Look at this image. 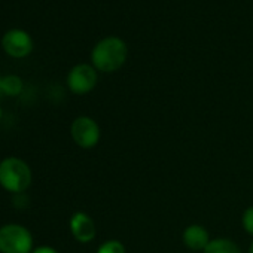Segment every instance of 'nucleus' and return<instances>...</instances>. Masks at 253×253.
Returning a JSON list of instances; mask_svg holds the SVG:
<instances>
[{"instance_id":"10","label":"nucleus","mask_w":253,"mask_h":253,"mask_svg":"<svg viewBox=\"0 0 253 253\" xmlns=\"http://www.w3.org/2000/svg\"><path fill=\"white\" fill-rule=\"evenodd\" d=\"M23 91V79L17 75H8L5 78H0V92L15 97L20 95Z\"/></svg>"},{"instance_id":"15","label":"nucleus","mask_w":253,"mask_h":253,"mask_svg":"<svg viewBox=\"0 0 253 253\" xmlns=\"http://www.w3.org/2000/svg\"><path fill=\"white\" fill-rule=\"evenodd\" d=\"M2 116H3V110H2V107H0V119H2Z\"/></svg>"},{"instance_id":"13","label":"nucleus","mask_w":253,"mask_h":253,"mask_svg":"<svg viewBox=\"0 0 253 253\" xmlns=\"http://www.w3.org/2000/svg\"><path fill=\"white\" fill-rule=\"evenodd\" d=\"M32 253H58V250L51 246H39V247H35Z\"/></svg>"},{"instance_id":"3","label":"nucleus","mask_w":253,"mask_h":253,"mask_svg":"<svg viewBox=\"0 0 253 253\" xmlns=\"http://www.w3.org/2000/svg\"><path fill=\"white\" fill-rule=\"evenodd\" d=\"M33 249V235L24 225L0 226V253H32Z\"/></svg>"},{"instance_id":"6","label":"nucleus","mask_w":253,"mask_h":253,"mask_svg":"<svg viewBox=\"0 0 253 253\" xmlns=\"http://www.w3.org/2000/svg\"><path fill=\"white\" fill-rule=\"evenodd\" d=\"M2 48L12 58H24L33 51V41L27 32L12 29L3 35Z\"/></svg>"},{"instance_id":"8","label":"nucleus","mask_w":253,"mask_h":253,"mask_svg":"<svg viewBox=\"0 0 253 253\" xmlns=\"http://www.w3.org/2000/svg\"><path fill=\"white\" fill-rule=\"evenodd\" d=\"M182 241L189 250L200 252V250H204L207 247V244L210 243V235L204 226H201L198 223H192L183 229Z\"/></svg>"},{"instance_id":"2","label":"nucleus","mask_w":253,"mask_h":253,"mask_svg":"<svg viewBox=\"0 0 253 253\" xmlns=\"http://www.w3.org/2000/svg\"><path fill=\"white\" fill-rule=\"evenodd\" d=\"M126 45L119 38H106L100 41L91 54L94 69L112 73L118 70L126 60Z\"/></svg>"},{"instance_id":"11","label":"nucleus","mask_w":253,"mask_h":253,"mask_svg":"<svg viewBox=\"0 0 253 253\" xmlns=\"http://www.w3.org/2000/svg\"><path fill=\"white\" fill-rule=\"evenodd\" d=\"M97 253H125V246L118 240H107L100 244Z\"/></svg>"},{"instance_id":"9","label":"nucleus","mask_w":253,"mask_h":253,"mask_svg":"<svg viewBox=\"0 0 253 253\" xmlns=\"http://www.w3.org/2000/svg\"><path fill=\"white\" fill-rule=\"evenodd\" d=\"M203 253H241V252L235 241L219 237V238L210 240V243L203 250Z\"/></svg>"},{"instance_id":"12","label":"nucleus","mask_w":253,"mask_h":253,"mask_svg":"<svg viewBox=\"0 0 253 253\" xmlns=\"http://www.w3.org/2000/svg\"><path fill=\"white\" fill-rule=\"evenodd\" d=\"M241 223H243V228L244 231L253 237V206L247 207L241 216Z\"/></svg>"},{"instance_id":"14","label":"nucleus","mask_w":253,"mask_h":253,"mask_svg":"<svg viewBox=\"0 0 253 253\" xmlns=\"http://www.w3.org/2000/svg\"><path fill=\"white\" fill-rule=\"evenodd\" d=\"M249 253H253V241H252V244H250V247H249Z\"/></svg>"},{"instance_id":"4","label":"nucleus","mask_w":253,"mask_h":253,"mask_svg":"<svg viewBox=\"0 0 253 253\" xmlns=\"http://www.w3.org/2000/svg\"><path fill=\"white\" fill-rule=\"evenodd\" d=\"M70 136L73 142L82 149H92L100 142V126L91 116H78L70 125Z\"/></svg>"},{"instance_id":"1","label":"nucleus","mask_w":253,"mask_h":253,"mask_svg":"<svg viewBox=\"0 0 253 253\" xmlns=\"http://www.w3.org/2000/svg\"><path fill=\"white\" fill-rule=\"evenodd\" d=\"M33 182L30 166L17 157H6L0 161V186L5 191L20 195L24 194Z\"/></svg>"},{"instance_id":"5","label":"nucleus","mask_w":253,"mask_h":253,"mask_svg":"<svg viewBox=\"0 0 253 253\" xmlns=\"http://www.w3.org/2000/svg\"><path fill=\"white\" fill-rule=\"evenodd\" d=\"M97 85V72L94 66L78 64L67 75V86L73 94H88Z\"/></svg>"},{"instance_id":"7","label":"nucleus","mask_w":253,"mask_h":253,"mask_svg":"<svg viewBox=\"0 0 253 253\" xmlns=\"http://www.w3.org/2000/svg\"><path fill=\"white\" fill-rule=\"evenodd\" d=\"M69 226H70V232H72L73 238L78 243H82V244L91 243L95 238V235H97L95 222L85 211H76V213H73L72 217H70Z\"/></svg>"}]
</instances>
